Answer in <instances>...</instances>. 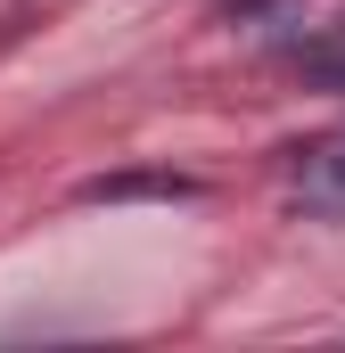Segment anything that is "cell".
<instances>
[{
    "mask_svg": "<svg viewBox=\"0 0 345 353\" xmlns=\"http://www.w3.org/2000/svg\"><path fill=\"white\" fill-rule=\"evenodd\" d=\"M288 189H296V205H304V214H321V222H345V132L313 140V148H296V165H288Z\"/></svg>",
    "mask_w": 345,
    "mask_h": 353,
    "instance_id": "1",
    "label": "cell"
},
{
    "mask_svg": "<svg viewBox=\"0 0 345 353\" xmlns=\"http://www.w3.org/2000/svg\"><path fill=\"white\" fill-rule=\"evenodd\" d=\"M132 197H197V181L172 173V165H148V173H99L83 181V205H132Z\"/></svg>",
    "mask_w": 345,
    "mask_h": 353,
    "instance_id": "2",
    "label": "cell"
},
{
    "mask_svg": "<svg viewBox=\"0 0 345 353\" xmlns=\"http://www.w3.org/2000/svg\"><path fill=\"white\" fill-rule=\"evenodd\" d=\"M296 66H304L321 90H345V50H337V41H313V50L296 41Z\"/></svg>",
    "mask_w": 345,
    "mask_h": 353,
    "instance_id": "3",
    "label": "cell"
},
{
    "mask_svg": "<svg viewBox=\"0 0 345 353\" xmlns=\"http://www.w3.org/2000/svg\"><path fill=\"white\" fill-rule=\"evenodd\" d=\"M271 8H288V0H222V17H239V25H255V17H271Z\"/></svg>",
    "mask_w": 345,
    "mask_h": 353,
    "instance_id": "4",
    "label": "cell"
}]
</instances>
